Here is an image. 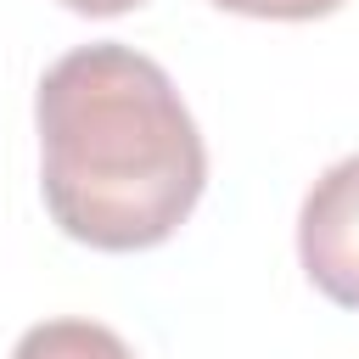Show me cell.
Segmentation results:
<instances>
[{
  "mask_svg": "<svg viewBox=\"0 0 359 359\" xmlns=\"http://www.w3.org/2000/svg\"><path fill=\"white\" fill-rule=\"evenodd\" d=\"M34 129L45 213L95 252L163 247L202 202V129L135 45L95 39L56 56L34 90Z\"/></svg>",
  "mask_w": 359,
  "mask_h": 359,
  "instance_id": "obj_1",
  "label": "cell"
},
{
  "mask_svg": "<svg viewBox=\"0 0 359 359\" xmlns=\"http://www.w3.org/2000/svg\"><path fill=\"white\" fill-rule=\"evenodd\" d=\"M297 258L314 292L359 309V157L331 163L297 208Z\"/></svg>",
  "mask_w": 359,
  "mask_h": 359,
  "instance_id": "obj_2",
  "label": "cell"
},
{
  "mask_svg": "<svg viewBox=\"0 0 359 359\" xmlns=\"http://www.w3.org/2000/svg\"><path fill=\"white\" fill-rule=\"evenodd\" d=\"M11 359H135L112 325L95 320H39L17 337Z\"/></svg>",
  "mask_w": 359,
  "mask_h": 359,
  "instance_id": "obj_3",
  "label": "cell"
},
{
  "mask_svg": "<svg viewBox=\"0 0 359 359\" xmlns=\"http://www.w3.org/2000/svg\"><path fill=\"white\" fill-rule=\"evenodd\" d=\"M213 6L236 11V17H264V22H314V17H331L348 0H213Z\"/></svg>",
  "mask_w": 359,
  "mask_h": 359,
  "instance_id": "obj_4",
  "label": "cell"
},
{
  "mask_svg": "<svg viewBox=\"0 0 359 359\" xmlns=\"http://www.w3.org/2000/svg\"><path fill=\"white\" fill-rule=\"evenodd\" d=\"M67 11H79V17H123V11H135V6H146V0H62Z\"/></svg>",
  "mask_w": 359,
  "mask_h": 359,
  "instance_id": "obj_5",
  "label": "cell"
}]
</instances>
